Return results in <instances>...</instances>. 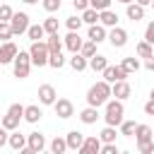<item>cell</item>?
<instances>
[{"instance_id": "obj_29", "label": "cell", "mask_w": 154, "mask_h": 154, "mask_svg": "<svg viewBox=\"0 0 154 154\" xmlns=\"http://www.w3.org/2000/svg\"><path fill=\"white\" fill-rule=\"evenodd\" d=\"M120 65H123V67L128 70V75H130V72H137V70H140V60H137L135 55H128V58H123V63H120Z\"/></svg>"}, {"instance_id": "obj_31", "label": "cell", "mask_w": 154, "mask_h": 154, "mask_svg": "<svg viewBox=\"0 0 154 154\" xmlns=\"http://www.w3.org/2000/svg\"><path fill=\"white\" fill-rule=\"evenodd\" d=\"M116 135H118V132H116V125H106L99 137H101V142L106 144V142H116Z\"/></svg>"}, {"instance_id": "obj_35", "label": "cell", "mask_w": 154, "mask_h": 154, "mask_svg": "<svg viewBox=\"0 0 154 154\" xmlns=\"http://www.w3.org/2000/svg\"><path fill=\"white\" fill-rule=\"evenodd\" d=\"M65 24H67V29H70V31H79V26L84 24V19L75 14V17H67V19H65Z\"/></svg>"}, {"instance_id": "obj_24", "label": "cell", "mask_w": 154, "mask_h": 154, "mask_svg": "<svg viewBox=\"0 0 154 154\" xmlns=\"http://www.w3.org/2000/svg\"><path fill=\"white\" fill-rule=\"evenodd\" d=\"M82 19H84V24H99L101 22V12L99 10H94V7H87L84 12H82Z\"/></svg>"}, {"instance_id": "obj_48", "label": "cell", "mask_w": 154, "mask_h": 154, "mask_svg": "<svg viewBox=\"0 0 154 154\" xmlns=\"http://www.w3.org/2000/svg\"><path fill=\"white\" fill-rule=\"evenodd\" d=\"M135 2H140V5H142V7H147V5H152V2H154V0H135Z\"/></svg>"}, {"instance_id": "obj_10", "label": "cell", "mask_w": 154, "mask_h": 154, "mask_svg": "<svg viewBox=\"0 0 154 154\" xmlns=\"http://www.w3.org/2000/svg\"><path fill=\"white\" fill-rule=\"evenodd\" d=\"M17 53H19V48H17L12 41H5V43H2V48H0V63H2V65H7V63H14Z\"/></svg>"}, {"instance_id": "obj_37", "label": "cell", "mask_w": 154, "mask_h": 154, "mask_svg": "<svg viewBox=\"0 0 154 154\" xmlns=\"http://www.w3.org/2000/svg\"><path fill=\"white\" fill-rule=\"evenodd\" d=\"M48 65H51V67H55V70H60V67L65 65V58H63V53H51V58H48Z\"/></svg>"}, {"instance_id": "obj_17", "label": "cell", "mask_w": 154, "mask_h": 154, "mask_svg": "<svg viewBox=\"0 0 154 154\" xmlns=\"http://www.w3.org/2000/svg\"><path fill=\"white\" fill-rule=\"evenodd\" d=\"M125 14H128V19L140 22V19H144V7L140 2H130V5H125Z\"/></svg>"}, {"instance_id": "obj_43", "label": "cell", "mask_w": 154, "mask_h": 154, "mask_svg": "<svg viewBox=\"0 0 154 154\" xmlns=\"http://www.w3.org/2000/svg\"><path fill=\"white\" fill-rule=\"evenodd\" d=\"M101 154H118V147H116V142H106V144L101 147Z\"/></svg>"}, {"instance_id": "obj_41", "label": "cell", "mask_w": 154, "mask_h": 154, "mask_svg": "<svg viewBox=\"0 0 154 154\" xmlns=\"http://www.w3.org/2000/svg\"><path fill=\"white\" fill-rule=\"evenodd\" d=\"M12 14H14V12H12V7H10V5H2V7H0V22H10V19H12Z\"/></svg>"}, {"instance_id": "obj_14", "label": "cell", "mask_w": 154, "mask_h": 154, "mask_svg": "<svg viewBox=\"0 0 154 154\" xmlns=\"http://www.w3.org/2000/svg\"><path fill=\"white\" fill-rule=\"evenodd\" d=\"M130 94H132V87H130L125 79H120V82H113V96H116V99L125 101V99H130Z\"/></svg>"}, {"instance_id": "obj_36", "label": "cell", "mask_w": 154, "mask_h": 154, "mask_svg": "<svg viewBox=\"0 0 154 154\" xmlns=\"http://www.w3.org/2000/svg\"><path fill=\"white\" fill-rule=\"evenodd\" d=\"M82 55H87V58H91V55H96V41H84V46H82V51H79Z\"/></svg>"}, {"instance_id": "obj_25", "label": "cell", "mask_w": 154, "mask_h": 154, "mask_svg": "<svg viewBox=\"0 0 154 154\" xmlns=\"http://www.w3.org/2000/svg\"><path fill=\"white\" fill-rule=\"evenodd\" d=\"M41 116H43V111L38 106H26V111H24V120L26 123H38Z\"/></svg>"}, {"instance_id": "obj_8", "label": "cell", "mask_w": 154, "mask_h": 154, "mask_svg": "<svg viewBox=\"0 0 154 154\" xmlns=\"http://www.w3.org/2000/svg\"><path fill=\"white\" fill-rule=\"evenodd\" d=\"M128 77V70L123 67V65H108L106 70H103V79L106 82H120V79H125Z\"/></svg>"}, {"instance_id": "obj_44", "label": "cell", "mask_w": 154, "mask_h": 154, "mask_svg": "<svg viewBox=\"0 0 154 154\" xmlns=\"http://www.w3.org/2000/svg\"><path fill=\"white\" fill-rule=\"evenodd\" d=\"M72 5H75V10H77V12H84L87 7H91V5H89V0H72Z\"/></svg>"}, {"instance_id": "obj_52", "label": "cell", "mask_w": 154, "mask_h": 154, "mask_svg": "<svg viewBox=\"0 0 154 154\" xmlns=\"http://www.w3.org/2000/svg\"><path fill=\"white\" fill-rule=\"evenodd\" d=\"M152 7H154V2H152Z\"/></svg>"}, {"instance_id": "obj_50", "label": "cell", "mask_w": 154, "mask_h": 154, "mask_svg": "<svg viewBox=\"0 0 154 154\" xmlns=\"http://www.w3.org/2000/svg\"><path fill=\"white\" fill-rule=\"evenodd\" d=\"M116 2H123V5H130V2H135V0H116Z\"/></svg>"}, {"instance_id": "obj_11", "label": "cell", "mask_w": 154, "mask_h": 154, "mask_svg": "<svg viewBox=\"0 0 154 154\" xmlns=\"http://www.w3.org/2000/svg\"><path fill=\"white\" fill-rule=\"evenodd\" d=\"M55 96H58V94H55V89H53L51 84H41V87H38V101H41L43 106H55V101H58Z\"/></svg>"}, {"instance_id": "obj_5", "label": "cell", "mask_w": 154, "mask_h": 154, "mask_svg": "<svg viewBox=\"0 0 154 154\" xmlns=\"http://www.w3.org/2000/svg\"><path fill=\"white\" fill-rule=\"evenodd\" d=\"M24 111H26V106H22V103H12V106L7 108V113H5V118H2V128H7V130H17V128H19V120L24 118Z\"/></svg>"}, {"instance_id": "obj_47", "label": "cell", "mask_w": 154, "mask_h": 154, "mask_svg": "<svg viewBox=\"0 0 154 154\" xmlns=\"http://www.w3.org/2000/svg\"><path fill=\"white\" fill-rule=\"evenodd\" d=\"M144 67H147V70H152V72H154V55H149V58H147V60H144Z\"/></svg>"}, {"instance_id": "obj_42", "label": "cell", "mask_w": 154, "mask_h": 154, "mask_svg": "<svg viewBox=\"0 0 154 154\" xmlns=\"http://www.w3.org/2000/svg\"><path fill=\"white\" fill-rule=\"evenodd\" d=\"M144 41H149V43L154 46V22L147 24V29H144Z\"/></svg>"}, {"instance_id": "obj_27", "label": "cell", "mask_w": 154, "mask_h": 154, "mask_svg": "<svg viewBox=\"0 0 154 154\" xmlns=\"http://www.w3.org/2000/svg\"><path fill=\"white\" fill-rule=\"evenodd\" d=\"M43 34H46V26H43V24H31L29 31H26V36H29L31 41H41Z\"/></svg>"}, {"instance_id": "obj_22", "label": "cell", "mask_w": 154, "mask_h": 154, "mask_svg": "<svg viewBox=\"0 0 154 154\" xmlns=\"http://www.w3.org/2000/svg\"><path fill=\"white\" fill-rule=\"evenodd\" d=\"M89 67H91L94 72H103V70L108 67V60H106V55H101V53L91 55V58H89Z\"/></svg>"}, {"instance_id": "obj_45", "label": "cell", "mask_w": 154, "mask_h": 154, "mask_svg": "<svg viewBox=\"0 0 154 154\" xmlns=\"http://www.w3.org/2000/svg\"><path fill=\"white\" fill-rule=\"evenodd\" d=\"M137 149H140L142 154H152V152H154V142H147V144H140Z\"/></svg>"}, {"instance_id": "obj_49", "label": "cell", "mask_w": 154, "mask_h": 154, "mask_svg": "<svg viewBox=\"0 0 154 154\" xmlns=\"http://www.w3.org/2000/svg\"><path fill=\"white\" fill-rule=\"evenodd\" d=\"M22 2H26V5H36L38 0H22Z\"/></svg>"}, {"instance_id": "obj_21", "label": "cell", "mask_w": 154, "mask_h": 154, "mask_svg": "<svg viewBox=\"0 0 154 154\" xmlns=\"http://www.w3.org/2000/svg\"><path fill=\"white\" fill-rule=\"evenodd\" d=\"M70 67L77 70V72H82V70L89 67V58L82 55V53H72V58H70Z\"/></svg>"}, {"instance_id": "obj_30", "label": "cell", "mask_w": 154, "mask_h": 154, "mask_svg": "<svg viewBox=\"0 0 154 154\" xmlns=\"http://www.w3.org/2000/svg\"><path fill=\"white\" fill-rule=\"evenodd\" d=\"M135 130H137V123H135V120H123V123H120V135H123V137H132Z\"/></svg>"}, {"instance_id": "obj_33", "label": "cell", "mask_w": 154, "mask_h": 154, "mask_svg": "<svg viewBox=\"0 0 154 154\" xmlns=\"http://www.w3.org/2000/svg\"><path fill=\"white\" fill-rule=\"evenodd\" d=\"M137 55L140 58H149V55H154V51H152V43L149 41H142V43H137Z\"/></svg>"}, {"instance_id": "obj_13", "label": "cell", "mask_w": 154, "mask_h": 154, "mask_svg": "<svg viewBox=\"0 0 154 154\" xmlns=\"http://www.w3.org/2000/svg\"><path fill=\"white\" fill-rule=\"evenodd\" d=\"M101 147H103L101 137H84V144L79 147V154H96V152H101Z\"/></svg>"}, {"instance_id": "obj_32", "label": "cell", "mask_w": 154, "mask_h": 154, "mask_svg": "<svg viewBox=\"0 0 154 154\" xmlns=\"http://www.w3.org/2000/svg\"><path fill=\"white\" fill-rule=\"evenodd\" d=\"M70 147H67V140H63V137H55L53 142H51V152L53 154H63V152H67Z\"/></svg>"}, {"instance_id": "obj_20", "label": "cell", "mask_w": 154, "mask_h": 154, "mask_svg": "<svg viewBox=\"0 0 154 154\" xmlns=\"http://www.w3.org/2000/svg\"><path fill=\"white\" fill-rule=\"evenodd\" d=\"M79 120H82L84 125H94V123L99 120V108H96V106H87V108L79 113Z\"/></svg>"}, {"instance_id": "obj_38", "label": "cell", "mask_w": 154, "mask_h": 154, "mask_svg": "<svg viewBox=\"0 0 154 154\" xmlns=\"http://www.w3.org/2000/svg\"><path fill=\"white\" fill-rule=\"evenodd\" d=\"M43 26H46V34H58V19L55 17H46Z\"/></svg>"}, {"instance_id": "obj_15", "label": "cell", "mask_w": 154, "mask_h": 154, "mask_svg": "<svg viewBox=\"0 0 154 154\" xmlns=\"http://www.w3.org/2000/svg\"><path fill=\"white\" fill-rule=\"evenodd\" d=\"M87 38H91V41L101 43V41H106V38H108V31H106V26L99 22V24H91V26H89V36H87Z\"/></svg>"}, {"instance_id": "obj_6", "label": "cell", "mask_w": 154, "mask_h": 154, "mask_svg": "<svg viewBox=\"0 0 154 154\" xmlns=\"http://www.w3.org/2000/svg\"><path fill=\"white\" fill-rule=\"evenodd\" d=\"M10 26H12V31H14V36H22V34H26L29 31V14L26 12H14L12 14V19H10Z\"/></svg>"}, {"instance_id": "obj_34", "label": "cell", "mask_w": 154, "mask_h": 154, "mask_svg": "<svg viewBox=\"0 0 154 154\" xmlns=\"http://www.w3.org/2000/svg\"><path fill=\"white\" fill-rule=\"evenodd\" d=\"M12 36H14V31H12L10 22H0V38H2V43H5V41H10Z\"/></svg>"}, {"instance_id": "obj_4", "label": "cell", "mask_w": 154, "mask_h": 154, "mask_svg": "<svg viewBox=\"0 0 154 154\" xmlns=\"http://www.w3.org/2000/svg\"><path fill=\"white\" fill-rule=\"evenodd\" d=\"M12 65H14V67H12V70H14V77H17V79H26V77H29V70H31V65H34V63H31V53H29V51H19Z\"/></svg>"}, {"instance_id": "obj_26", "label": "cell", "mask_w": 154, "mask_h": 154, "mask_svg": "<svg viewBox=\"0 0 154 154\" xmlns=\"http://www.w3.org/2000/svg\"><path fill=\"white\" fill-rule=\"evenodd\" d=\"M101 24L103 26H118V14L108 7V10H103L101 12Z\"/></svg>"}, {"instance_id": "obj_23", "label": "cell", "mask_w": 154, "mask_h": 154, "mask_svg": "<svg viewBox=\"0 0 154 154\" xmlns=\"http://www.w3.org/2000/svg\"><path fill=\"white\" fill-rule=\"evenodd\" d=\"M7 144H10V147H12L14 152H22V149H24V147L29 144V140H26V137H24L22 132H12V135H10V142H7Z\"/></svg>"}, {"instance_id": "obj_39", "label": "cell", "mask_w": 154, "mask_h": 154, "mask_svg": "<svg viewBox=\"0 0 154 154\" xmlns=\"http://www.w3.org/2000/svg\"><path fill=\"white\" fill-rule=\"evenodd\" d=\"M41 5H43L46 12H58L63 2H60V0H41Z\"/></svg>"}, {"instance_id": "obj_9", "label": "cell", "mask_w": 154, "mask_h": 154, "mask_svg": "<svg viewBox=\"0 0 154 154\" xmlns=\"http://www.w3.org/2000/svg\"><path fill=\"white\" fill-rule=\"evenodd\" d=\"M55 116L63 118V120L72 118V116H75V106H72V101H70V99H58V101H55Z\"/></svg>"}, {"instance_id": "obj_40", "label": "cell", "mask_w": 154, "mask_h": 154, "mask_svg": "<svg viewBox=\"0 0 154 154\" xmlns=\"http://www.w3.org/2000/svg\"><path fill=\"white\" fill-rule=\"evenodd\" d=\"M111 2H113V0H89V5H91L94 10H99V12L108 10V7H111Z\"/></svg>"}, {"instance_id": "obj_3", "label": "cell", "mask_w": 154, "mask_h": 154, "mask_svg": "<svg viewBox=\"0 0 154 154\" xmlns=\"http://www.w3.org/2000/svg\"><path fill=\"white\" fill-rule=\"evenodd\" d=\"M29 53H31V63H34L36 67H43V65H48L51 51H48V43H46V41H31V46H29Z\"/></svg>"}, {"instance_id": "obj_7", "label": "cell", "mask_w": 154, "mask_h": 154, "mask_svg": "<svg viewBox=\"0 0 154 154\" xmlns=\"http://www.w3.org/2000/svg\"><path fill=\"white\" fill-rule=\"evenodd\" d=\"M108 43H111L113 48H123V46L128 43V31L120 29V26H111V31H108Z\"/></svg>"}, {"instance_id": "obj_19", "label": "cell", "mask_w": 154, "mask_h": 154, "mask_svg": "<svg viewBox=\"0 0 154 154\" xmlns=\"http://www.w3.org/2000/svg\"><path fill=\"white\" fill-rule=\"evenodd\" d=\"M65 140H67V147H70L72 152H79V147L84 144V135L77 132V130H70V132L65 135Z\"/></svg>"}, {"instance_id": "obj_51", "label": "cell", "mask_w": 154, "mask_h": 154, "mask_svg": "<svg viewBox=\"0 0 154 154\" xmlns=\"http://www.w3.org/2000/svg\"><path fill=\"white\" fill-rule=\"evenodd\" d=\"M149 99H154V89H152V94H149Z\"/></svg>"}, {"instance_id": "obj_2", "label": "cell", "mask_w": 154, "mask_h": 154, "mask_svg": "<svg viewBox=\"0 0 154 154\" xmlns=\"http://www.w3.org/2000/svg\"><path fill=\"white\" fill-rule=\"evenodd\" d=\"M125 108H123V101L120 99H108L106 101V111H103V120L106 125H120L125 118Z\"/></svg>"}, {"instance_id": "obj_1", "label": "cell", "mask_w": 154, "mask_h": 154, "mask_svg": "<svg viewBox=\"0 0 154 154\" xmlns=\"http://www.w3.org/2000/svg\"><path fill=\"white\" fill-rule=\"evenodd\" d=\"M113 96V84L111 82H106V79H101V82H96V84H91L89 87V91H87V103L89 106H106V101Z\"/></svg>"}, {"instance_id": "obj_12", "label": "cell", "mask_w": 154, "mask_h": 154, "mask_svg": "<svg viewBox=\"0 0 154 154\" xmlns=\"http://www.w3.org/2000/svg\"><path fill=\"white\" fill-rule=\"evenodd\" d=\"M63 41H65V48H67L70 53H79V51H82V46H84V41H82V36H79V31H70Z\"/></svg>"}, {"instance_id": "obj_46", "label": "cell", "mask_w": 154, "mask_h": 154, "mask_svg": "<svg viewBox=\"0 0 154 154\" xmlns=\"http://www.w3.org/2000/svg\"><path fill=\"white\" fill-rule=\"evenodd\" d=\"M144 113H147V116H154V99H149V101L144 103Z\"/></svg>"}, {"instance_id": "obj_28", "label": "cell", "mask_w": 154, "mask_h": 154, "mask_svg": "<svg viewBox=\"0 0 154 154\" xmlns=\"http://www.w3.org/2000/svg\"><path fill=\"white\" fill-rule=\"evenodd\" d=\"M46 43H48V51H51V53H60V48H63V43H65V41H60V36H58V34H48Z\"/></svg>"}, {"instance_id": "obj_18", "label": "cell", "mask_w": 154, "mask_h": 154, "mask_svg": "<svg viewBox=\"0 0 154 154\" xmlns=\"http://www.w3.org/2000/svg\"><path fill=\"white\" fill-rule=\"evenodd\" d=\"M152 137H154V132H152V128H149V125H137V130H135L137 147H140V144H147V142H152Z\"/></svg>"}, {"instance_id": "obj_16", "label": "cell", "mask_w": 154, "mask_h": 154, "mask_svg": "<svg viewBox=\"0 0 154 154\" xmlns=\"http://www.w3.org/2000/svg\"><path fill=\"white\" fill-rule=\"evenodd\" d=\"M26 140H29V147L34 149V154H38V152L46 149V137H43L41 132H29Z\"/></svg>"}]
</instances>
